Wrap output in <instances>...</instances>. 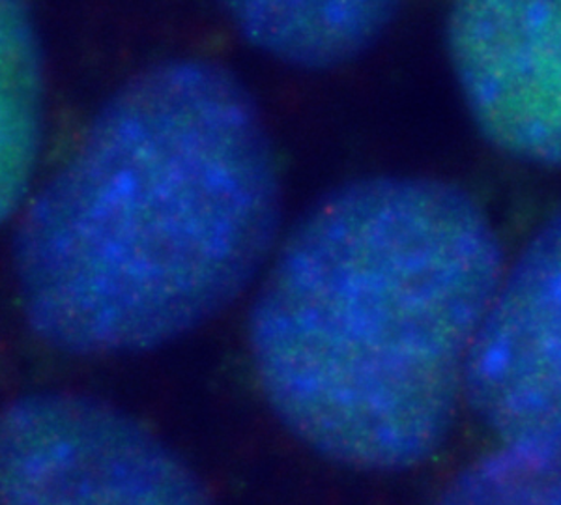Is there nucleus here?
Here are the masks:
<instances>
[{
  "mask_svg": "<svg viewBox=\"0 0 561 505\" xmlns=\"http://www.w3.org/2000/svg\"><path fill=\"white\" fill-rule=\"evenodd\" d=\"M279 216L274 150L245 87L208 60L153 66L103 105L26 211V320L76 356L167 345L240 298Z\"/></svg>",
  "mask_w": 561,
  "mask_h": 505,
  "instance_id": "1",
  "label": "nucleus"
},
{
  "mask_svg": "<svg viewBox=\"0 0 561 505\" xmlns=\"http://www.w3.org/2000/svg\"><path fill=\"white\" fill-rule=\"evenodd\" d=\"M504 275L485 211L446 182L339 187L280 245L249 317L266 403L307 448L404 472L446 440Z\"/></svg>",
  "mask_w": 561,
  "mask_h": 505,
  "instance_id": "2",
  "label": "nucleus"
},
{
  "mask_svg": "<svg viewBox=\"0 0 561 505\" xmlns=\"http://www.w3.org/2000/svg\"><path fill=\"white\" fill-rule=\"evenodd\" d=\"M0 505H216L160 436L113 404L38 393L0 412Z\"/></svg>",
  "mask_w": 561,
  "mask_h": 505,
  "instance_id": "3",
  "label": "nucleus"
},
{
  "mask_svg": "<svg viewBox=\"0 0 561 505\" xmlns=\"http://www.w3.org/2000/svg\"><path fill=\"white\" fill-rule=\"evenodd\" d=\"M447 47L481 134L513 158L561 167V2H460Z\"/></svg>",
  "mask_w": 561,
  "mask_h": 505,
  "instance_id": "4",
  "label": "nucleus"
},
{
  "mask_svg": "<svg viewBox=\"0 0 561 505\" xmlns=\"http://www.w3.org/2000/svg\"><path fill=\"white\" fill-rule=\"evenodd\" d=\"M462 397L500 440L561 435V210L497 283Z\"/></svg>",
  "mask_w": 561,
  "mask_h": 505,
  "instance_id": "5",
  "label": "nucleus"
},
{
  "mask_svg": "<svg viewBox=\"0 0 561 505\" xmlns=\"http://www.w3.org/2000/svg\"><path fill=\"white\" fill-rule=\"evenodd\" d=\"M230 18L249 44L283 62L325 70L345 65L388 26L389 2L243 0L230 2Z\"/></svg>",
  "mask_w": 561,
  "mask_h": 505,
  "instance_id": "6",
  "label": "nucleus"
},
{
  "mask_svg": "<svg viewBox=\"0 0 561 505\" xmlns=\"http://www.w3.org/2000/svg\"><path fill=\"white\" fill-rule=\"evenodd\" d=\"M42 142V55L31 15L0 0V223L20 208Z\"/></svg>",
  "mask_w": 561,
  "mask_h": 505,
  "instance_id": "7",
  "label": "nucleus"
},
{
  "mask_svg": "<svg viewBox=\"0 0 561 505\" xmlns=\"http://www.w3.org/2000/svg\"><path fill=\"white\" fill-rule=\"evenodd\" d=\"M434 505H561V435L502 440Z\"/></svg>",
  "mask_w": 561,
  "mask_h": 505,
  "instance_id": "8",
  "label": "nucleus"
}]
</instances>
